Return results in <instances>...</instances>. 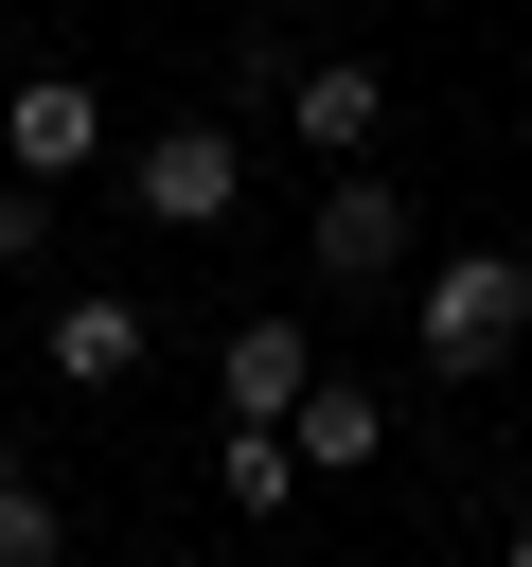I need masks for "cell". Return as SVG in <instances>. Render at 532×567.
Masks as SVG:
<instances>
[{
	"label": "cell",
	"mask_w": 532,
	"mask_h": 567,
	"mask_svg": "<svg viewBox=\"0 0 532 567\" xmlns=\"http://www.w3.org/2000/svg\"><path fill=\"white\" fill-rule=\"evenodd\" d=\"M514 266H532V248H514Z\"/></svg>",
	"instance_id": "cell-13"
},
{
	"label": "cell",
	"mask_w": 532,
	"mask_h": 567,
	"mask_svg": "<svg viewBox=\"0 0 532 567\" xmlns=\"http://www.w3.org/2000/svg\"><path fill=\"white\" fill-rule=\"evenodd\" d=\"M301 390H319V337H301L284 301H248V319L213 337V408H231V425H301Z\"/></svg>",
	"instance_id": "cell-3"
},
{
	"label": "cell",
	"mask_w": 532,
	"mask_h": 567,
	"mask_svg": "<svg viewBox=\"0 0 532 567\" xmlns=\"http://www.w3.org/2000/svg\"><path fill=\"white\" fill-rule=\"evenodd\" d=\"M213 496H231V514H284V496H301V443H284V425H231V443H213Z\"/></svg>",
	"instance_id": "cell-9"
},
{
	"label": "cell",
	"mask_w": 532,
	"mask_h": 567,
	"mask_svg": "<svg viewBox=\"0 0 532 567\" xmlns=\"http://www.w3.org/2000/svg\"><path fill=\"white\" fill-rule=\"evenodd\" d=\"M284 443H301V478H372V461H390V390H337V372H319Z\"/></svg>",
	"instance_id": "cell-8"
},
{
	"label": "cell",
	"mask_w": 532,
	"mask_h": 567,
	"mask_svg": "<svg viewBox=\"0 0 532 567\" xmlns=\"http://www.w3.org/2000/svg\"><path fill=\"white\" fill-rule=\"evenodd\" d=\"M408 248H426V230H408V195H390V177H337V195H319V230H301V266H319V284H390Z\"/></svg>",
	"instance_id": "cell-6"
},
{
	"label": "cell",
	"mask_w": 532,
	"mask_h": 567,
	"mask_svg": "<svg viewBox=\"0 0 532 567\" xmlns=\"http://www.w3.org/2000/svg\"><path fill=\"white\" fill-rule=\"evenodd\" d=\"M0 567H71V514H53L18 461H0Z\"/></svg>",
	"instance_id": "cell-10"
},
{
	"label": "cell",
	"mask_w": 532,
	"mask_h": 567,
	"mask_svg": "<svg viewBox=\"0 0 532 567\" xmlns=\"http://www.w3.org/2000/svg\"><path fill=\"white\" fill-rule=\"evenodd\" d=\"M124 177H142V230H231V195H248V142H231V124H160Z\"/></svg>",
	"instance_id": "cell-2"
},
{
	"label": "cell",
	"mask_w": 532,
	"mask_h": 567,
	"mask_svg": "<svg viewBox=\"0 0 532 567\" xmlns=\"http://www.w3.org/2000/svg\"><path fill=\"white\" fill-rule=\"evenodd\" d=\"M408 319H426V372H514V337H532V266H514V248H443V266L408 284Z\"/></svg>",
	"instance_id": "cell-1"
},
{
	"label": "cell",
	"mask_w": 532,
	"mask_h": 567,
	"mask_svg": "<svg viewBox=\"0 0 532 567\" xmlns=\"http://www.w3.org/2000/svg\"><path fill=\"white\" fill-rule=\"evenodd\" d=\"M124 372H142V301H124V284L53 301V390H124Z\"/></svg>",
	"instance_id": "cell-7"
},
{
	"label": "cell",
	"mask_w": 532,
	"mask_h": 567,
	"mask_svg": "<svg viewBox=\"0 0 532 567\" xmlns=\"http://www.w3.org/2000/svg\"><path fill=\"white\" fill-rule=\"evenodd\" d=\"M284 124H301L337 177H372V142H390V71H372V53H319V71H284Z\"/></svg>",
	"instance_id": "cell-4"
},
{
	"label": "cell",
	"mask_w": 532,
	"mask_h": 567,
	"mask_svg": "<svg viewBox=\"0 0 532 567\" xmlns=\"http://www.w3.org/2000/svg\"><path fill=\"white\" fill-rule=\"evenodd\" d=\"M0 159H18L35 195H53L71 159H106V106H89V71H18V89H0Z\"/></svg>",
	"instance_id": "cell-5"
},
{
	"label": "cell",
	"mask_w": 532,
	"mask_h": 567,
	"mask_svg": "<svg viewBox=\"0 0 532 567\" xmlns=\"http://www.w3.org/2000/svg\"><path fill=\"white\" fill-rule=\"evenodd\" d=\"M35 248H53V195H35V177H0V266H35Z\"/></svg>",
	"instance_id": "cell-11"
},
{
	"label": "cell",
	"mask_w": 532,
	"mask_h": 567,
	"mask_svg": "<svg viewBox=\"0 0 532 567\" xmlns=\"http://www.w3.org/2000/svg\"><path fill=\"white\" fill-rule=\"evenodd\" d=\"M497 567H532V514H514V549H497Z\"/></svg>",
	"instance_id": "cell-12"
}]
</instances>
